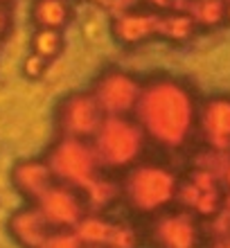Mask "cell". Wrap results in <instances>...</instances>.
Returning a JSON list of instances; mask_svg holds the SVG:
<instances>
[{
	"label": "cell",
	"instance_id": "1",
	"mask_svg": "<svg viewBox=\"0 0 230 248\" xmlns=\"http://www.w3.org/2000/svg\"><path fill=\"white\" fill-rule=\"evenodd\" d=\"M133 113L147 140L167 149L183 147L197 131L199 122V104L192 91L171 77H156L142 84Z\"/></svg>",
	"mask_w": 230,
	"mask_h": 248
},
{
	"label": "cell",
	"instance_id": "2",
	"mask_svg": "<svg viewBox=\"0 0 230 248\" xmlns=\"http://www.w3.org/2000/svg\"><path fill=\"white\" fill-rule=\"evenodd\" d=\"M181 181L176 174L158 163H136L120 181V199L126 208L142 217H156L176 201Z\"/></svg>",
	"mask_w": 230,
	"mask_h": 248
},
{
	"label": "cell",
	"instance_id": "3",
	"mask_svg": "<svg viewBox=\"0 0 230 248\" xmlns=\"http://www.w3.org/2000/svg\"><path fill=\"white\" fill-rule=\"evenodd\" d=\"M91 142L97 151L102 170L126 171L140 163L147 136L136 120H129L126 115H106Z\"/></svg>",
	"mask_w": 230,
	"mask_h": 248
},
{
	"label": "cell",
	"instance_id": "4",
	"mask_svg": "<svg viewBox=\"0 0 230 248\" xmlns=\"http://www.w3.org/2000/svg\"><path fill=\"white\" fill-rule=\"evenodd\" d=\"M46 163L50 165L57 183L70 185L79 192L88 187L97 176H102V165L91 140L59 138L47 149Z\"/></svg>",
	"mask_w": 230,
	"mask_h": 248
},
{
	"label": "cell",
	"instance_id": "5",
	"mask_svg": "<svg viewBox=\"0 0 230 248\" xmlns=\"http://www.w3.org/2000/svg\"><path fill=\"white\" fill-rule=\"evenodd\" d=\"M147 244L152 248H201V226L190 210H165L149 217Z\"/></svg>",
	"mask_w": 230,
	"mask_h": 248
},
{
	"label": "cell",
	"instance_id": "6",
	"mask_svg": "<svg viewBox=\"0 0 230 248\" xmlns=\"http://www.w3.org/2000/svg\"><path fill=\"white\" fill-rule=\"evenodd\" d=\"M104 111L99 108L92 93H73L57 108V129L61 138L92 140L104 122Z\"/></svg>",
	"mask_w": 230,
	"mask_h": 248
},
{
	"label": "cell",
	"instance_id": "7",
	"mask_svg": "<svg viewBox=\"0 0 230 248\" xmlns=\"http://www.w3.org/2000/svg\"><path fill=\"white\" fill-rule=\"evenodd\" d=\"M92 97L97 99L104 115H129L136 111V104L142 93V84L124 70H106L102 72L91 88Z\"/></svg>",
	"mask_w": 230,
	"mask_h": 248
},
{
	"label": "cell",
	"instance_id": "8",
	"mask_svg": "<svg viewBox=\"0 0 230 248\" xmlns=\"http://www.w3.org/2000/svg\"><path fill=\"white\" fill-rule=\"evenodd\" d=\"M34 205L41 210L52 230H75L88 212L84 194L63 183H54Z\"/></svg>",
	"mask_w": 230,
	"mask_h": 248
},
{
	"label": "cell",
	"instance_id": "9",
	"mask_svg": "<svg viewBox=\"0 0 230 248\" xmlns=\"http://www.w3.org/2000/svg\"><path fill=\"white\" fill-rule=\"evenodd\" d=\"M197 129L212 151L230 149V97H212L199 106Z\"/></svg>",
	"mask_w": 230,
	"mask_h": 248
},
{
	"label": "cell",
	"instance_id": "10",
	"mask_svg": "<svg viewBox=\"0 0 230 248\" xmlns=\"http://www.w3.org/2000/svg\"><path fill=\"white\" fill-rule=\"evenodd\" d=\"M12 183L18 189V194H23V199H30L32 203H36L57 181H54V174L50 170V165L46 163V158L43 160L27 158V160H20L14 165Z\"/></svg>",
	"mask_w": 230,
	"mask_h": 248
},
{
	"label": "cell",
	"instance_id": "11",
	"mask_svg": "<svg viewBox=\"0 0 230 248\" xmlns=\"http://www.w3.org/2000/svg\"><path fill=\"white\" fill-rule=\"evenodd\" d=\"M160 16L163 14L153 9H133V12L120 14L113 18V32L126 46H138L142 41L158 36L160 30Z\"/></svg>",
	"mask_w": 230,
	"mask_h": 248
},
{
	"label": "cell",
	"instance_id": "12",
	"mask_svg": "<svg viewBox=\"0 0 230 248\" xmlns=\"http://www.w3.org/2000/svg\"><path fill=\"white\" fill-rule=\"evenodd\" d=\"M9 232L23 248H39L52 232V228L46 221V217L41 215V210L36 205H30L14 212V217L9 219Z\"/></svg>",
	"mask_w": 230,
	"mask_h": 248
},
{
	"label": "cell",
	"instance_id": "13",
	"mask_svg": "<svg viewBox=\"0 0 230 248\" xmlns=\"http://www.w3.org/2000/svg\"><path fill=\"white\" fill-rule=\"evenodd\" d=\"M73 18L70 0H34L32 20L36 27L46 30H63Z\"/></svg>",
	"mask_w": 230,
	"mask_h": 248
},
{
	"label": "cell",
	"instance_id": "14",
	"mask_svg": "<svg viewBox=\"0 0 230 248\" xmlns=\"http://www.w3.org/2000/svg\"><path fill=\"white\" fill-rule=\"evenodd\" d=\"M113 230V221L106 219L104 212H86V217L77 223V237L84 246H106Z\"/></svg>",
	"mask_w": 230,
	"mask_h": 248
},
{
	"label": "cell",
	"instance_id": "15",
	"mask_svg": "<svg viewBox=\"0 0 230 248\" xmlns=\"http://www.w3.org/2000/svg\"><path fill=\"white\" fill-rule=\"evenodd\" d=\"M88 212H104L113 201L120 199V181H111L106 176H97L86 189H81Z\"/></svg>",
	"mask_w": 230,
	"mask_h": 248
},
{
	"label": "cell",
	"instance_id": "16",
	"mask_svg": "<svg viewBox=\"0 0 230 248\" xmlns=\"http://www.w3.org/2000/svg\"><path fill=\"white\" fill-rule=\"evenodd\" d=\"M199 25L194 23L190 14H181V12H167L160 16V30L158 36H163L167 41L174 43H185L197 34Z\"/></svg>",
	"mask_w": 230,
	"mask_h": 248
},
{
	"label": "cell",
	"instance_id": "17",
	"mask_svg": "<svg viewBox=\"0 0 230 248\" xmlns=\"http://www.w3.org/2000/svg\"><path fill=\"white\" fill-rule=\"evenodd\" d=\"M190 16L203 30L219 27L226 23V0H192Z\"/></svg>",
	"mask_w": 230,
	"mask_h": 248
},
{
	"label": "cell",
	"instance_id": "18",
	"mask_svg": "<svg viewBox=\"0 0 230 248\" xmlns=\"http://www.w3.org/2000/svg\"><path fill=\"white\" fill-rule=\"evenodd\" d=\"M63 34L61 30H46V27H36V32L32 34V52L43 57L47 61H57L63 52Z\"/></svg>",
	"mask_w": 230,
	"mask_h": 248
},
{
	"label": "cell",
	"instance_id": "19",
	"mask_svg": "<svg viewBox=\"0 0 230 248\" xmlns=\"http://www.w3.org/2000/svg\"><path fill=\"white\" fill-rule=\"evenodd\" d=\"M39 248H86L75 230H52Z\"/></svg>",
	"mask_w": 230,
	"mask_h": 248
},
{
	"label": "cell",
	"instance_id": "20",
	"mask_svg": "<svg viewBox=\"0 0 230 248\" xmlns=\"http://www.w3.org/2000/svg\"><path fill=\"white\" fill-rule=\"evenodd\" d=\"M108 248H138V235L136 230L124 226V223H113L111 237H108Z\"/></svg>",
	"mask_w": 230,
	"mask_h": 248
},
{
	"label": "cell",
	"instance_id": "21",
	"mask_svg": "<svg viewBox=\"0 0 230 248\" xmlns=\"http://www.w3.org/2000/svg\"><path fill=\"white\" fill-rule=\"evenodd\" d=\"M50 63H52V61H47V59H43V57H39V54L30 52L25 59H23V77L30 79V81H39V79H43L47 75Z\"/></svg>",
	"mask_w": 230,
	"mask_h": 248
},
{
	"label": "cell",
	"instance_id": "22",
	"mask_svg": "<svg viewBox=\"0 0 230 248\" xmlns=\"http://www.w3.org/2000/svg\"><path fill=\"white\" fill-rule=\"evenodd\" d=\"M104 32V27H102V20L99 18H88L84 23V34L86 39H99Z\"/></svg>",
	"mask_w": 230,
	"mask_h": 248
},
{
	"label": "cell",
	"instance_id": "23",
	"mask_svg": "<svg viewBox=\"0 0 230 248\" xmlns=\"http://www.w3.org/2000/svg\"><path fill=\"white\" fill-rule=\"evenodd\" d=\"M9 25H12L9 9H7V5H2V2H0V41L5 39V34L9 32Z\"/></svg>",
	"mask_w": 230,
	"mask_h": 248
},
{
	"label": "cell",
	"instance_id": "24",
	"mask_svg": "<svg viewBox=\"0 0 230 248\" xmlns=\"http://www.w3.org/2000/svg\"><path fill=\"white\" fill-rule=\"evenodd\" d=\"M205 248H230V232H226V235H215V239Z\"/></svg>",
	"mask_w": 230,
	"mask_h": 248
},
{
	"label": "cell",
	"instance_id": "25",
	"mask_svg": "<svg viewBox=\"0 0 230 248\" xmlns=\"http://www.w3.org/2000/svg\"><path fill=\"white\" fill-rule=\"evenodd\" d=\"M84 2H91V5H102V7L108 5V0H84Z\"/></svg>",
	"mask_w": 230,
	"mask_h": 248
},
{
	"label": "cell",
	"instance_id": "26",
	"mask_svg": "<svg viewBox=\"0 0 230 248\" xmlns=\"http://www.w3.org/2000/svg\"><path fill=\"white\" fill-rule=\"evenodd\" d=\"M226 23L230 25V2H226Z\"/></svg>",
	"mask_w": 230,
	"mask_h": 248
},
{
	"label": "cell",
	"instance_id": "27",
	"mask_svg": "<svg viewBox=\"0 0 230 248\" xmlns=\"http://www.w3.org/2000/svg\"><path fill=\"white\" fill-rule=\"evenodd\" d=\"M0 2H2V5H9V2H12V0H0Z\"/></svg>",
	"mask_w": 230,
	"mask_h": 248
},
{
	"label": "cell",
	"instance_id": "28",
	"mask_svg": "<svg viewBox=\"0 0 230 248\" xmlns=\"http://www.w3.org/2000/svg\"><path fill=\"white\" fill-rule=\"evenodd\" d=\"M86 248H108V246H86Z\"/></svg>",
	"mask_w": 230,
	"mask_h": 248
},
{
	"label": "cell",
	"instance_id": "29",
	"mask_svg": "<svg viewBox=\"0 0 230 248\" xmlns=\"http://www.w3.org/2000/svg\"><path fill=\"white\" fill-rule=\"evenodd\" d=\"M226 2H230V0H226Z\"/></svg>",
	"mask_w": 230,
	"mask_h": 248
}]
</instances>
